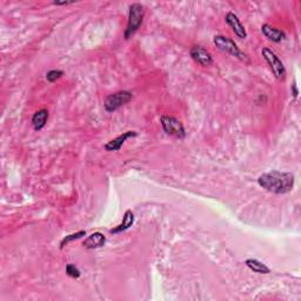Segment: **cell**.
Masks as SVG:
<instances>
[{"label": "cell", "instance_id": "obj_5", "mask_svg": "<svg viewBox=\"0 0 301 301\" xmlns=\"http://www.w3.org/2000/svg\"><path fill=\"white\" fill-rule=\"evenodd\" d=\"M133 98V94L130 91H119V92L110 94L106 99H105L104 107L107 112L112 113L114 111L119 110L124 105L130 103Z\"/></svg>", "mask_w": 301, "mask_h": 301}, {"label": "cell", "instance_id": "obj_4", "mask_svg": "<svg viewBox=\"0 0 301 301\" xmlns=\"http://www.w3.org/2000/svg\"><path fill=\"white\" fill-rule=\"evenodd\" d=\"M261 54L263 59H265L267 64H268L269 69L272 71L273 76L275 77V79L279 81H285L287 72H286L285 65H283L279 57L276 56L272 50H269L268 47H263L261 51Z\"/></svg>", "mask_w": 301, "mask_h": 301}, {"label": "cell", "instance_id": "obj_17", "mask_svg": "<svg viewBox=\"0 0 301 301\" xmlns=\"http://www.w3.org/2000/svg\"><path fill=\"white\" fill-rule=\"evenodd\" d=\"M66 274L73 279H78V278H80L81 272L76 265H73V263H69V265L66 266Z\"/></svg>", "mask_w": 301, "mask_h": 301}, {"label": "cell", "instance_id": "obj_18", "mask_svg": "<svg viewBox=\"0 0 301 301\" xmlns=\"http://www.w3.org/2000/svg\"><path fill=\"white\" fill-rule=\"evenodd\" d=\"M290 91H292V94H293V98L294 99H296L297 98V94H299V90H297V87H296V84L294 83L293 85H292V87H290Z\"/></svg>", "mask_w": 301, "mask_h": 301}, {"label": "cell", "instance_id": "obj_2", "mask_svg": "<svg viewBox=\"0 0 301 301\" xmlns=\"http://www.w3.org/2000/svg\"><path fill=\"white\" fill-rule=\"evenodd\" d=\"M144 17H145V9L143 5L138 4V3H134V4L130 5V9H128L127 26L124 33L125 39L126 40L130 39L131 37L140 29V26L143 25Z\"/></svg>", "mask_w": 301, "mask_h": 301}, {"label": "cell", "instance_id": "obj_1", "mask_svg": "<svg viewBox=\"0 0 301 301\" xmlns=\"http://www.w3.org/2000/svg\"><path fill=\"white\" fill-rule=\"evenodd\" d=\"M294 174L285 171H269L258 178V185L273 194H286L294 187Z\"/></svg>", "mask_w": 301, "mask_h": 301}, {"label": "cell", "instance_id": "obj_19", "mask_svg": "<svg viewBox=\"0 0 301 301\" xmlns=\"http://www.w3.org/2000/svg\"><path fill=\"white\" fill-rule=\"evenodd\" d=\"M70 4H73V2H54V3H53V5H57V6L70 5Z\"/></svg>", "mask_w": 301, "mask_h": 301}, {"label": "cell", "instance_id": "obj_10", "mask_svg": "<svg viewBox=\"0 0 301 301\" xmlns=\"http://www.w3.org/2000/svg\"><path fill=\"white\" fill-rule=\"evenodd\" d=\"M261 32L267 39L273 43H281L286 38V33L282 30L276 29V27L269 25V24H263L261 26Z\"/></svg>", "mask_w": 301, "mask_h": 301}, {"label": "cell", "instance_id": "obj_11", "mask_svg": "<svg viewBox=\"0 0 301 301\" xmlns=\"http://www.w3.org/2000/svg\"><path fill=\"white\" fill-rule=\"evenodd\" d=\"M106 243V236L100 232H94L84 240L83 246L87 249H97L104 247Z\"/></svg>", "mask_w": 301, "mask_h": 301}, {"label": "cell", "instance_id": "obj_16", "mask_svg": "<svg viewBox=\"0 0 301 301\" xmlns=\"http://www.w3.org/2000/svg\"><path fill=\"white\" fill-rule=\"evenodd\" d=\"M64 76V71L62 70H51L46 73V80L49 83H54L58 79H60Z\"/></svg>", "mask_w": 301, "mask_h": 301}, {"label": "cell", "instance_id": "obj_8", "mask_svg": "<svg viewBox=\"0 0 301 301\" xmlns=\"http://www.w3.org/2000/svg\"><path fill=\"white\" fill-rule=\"evenodd\" d=\"M189 54H191L192 59H193L195 63H198L199 65L207 67L211 66L213 64L212 54L202 46H193L189 50Z\"/></svg>", "mask_w": 301, "mask_h": 301}, {"label": "cell", "instance_id": "obj_6", "mask_svg": "<svg viewBox=\"0 0 301 301\" xmlns=\"http://www.w3.org/2000/svg\"><path fill=\"white\" fill-rule=\"evenodd\" d=\"M160 124L162 130L168 135L178 138V139H184L186 137V131L184 125L177 118L171 116H162L160 118Z\"/></svg>", "mask_w": 301, "mask_h": 301}, {"label": "cell", "instance_id": "obj_9", "mask_svg": "<svg viewBox=\"0 0 301 301\" xmlns=\"http://www.w3.org/2000/svg\"><path fill=\"white\" fill-rule=\"evenodd\" d=\"M138 133L135 131H126L124 132L123 134H120L119 137L114 138L111 141H108V143L105 145V150L107 152H116L119 151L121 147L124 146V144L126 143V140L130 139V138H134L137 137Z\"/></svg>", "mask_w": 301, "mask_h": 301}, {"label": "cell", "instance_id": "obj_13", "mask_svg": "<svg viewBox=\"0 0 301 301\" xmlns=\"http://www.w3.org/2000/svg\"><path fill=\"white\" fill-rule=\"evenodd\" d=\"M47 120H49V111L46 108L37 111L32 117V126L37 132L42 131L46 126Z\"/></svg>", "mask_w": 301, "mask_h": 301}, {"label": "cell", "instance_id": "obj_12", "mask_svg": "<svg viewBox=\"0 0 301 301\" xmlns=\"http://www.w3.org/2000/svg\"><path fill=\"white\" fill-rule=\"evenodd\" d=\"M134 224V214L133 212L131 211V209H127L126 212H125V214L123 216V221L120 222L119 225L116 226V227L111 229V233L112 234H118V233H123L125 231H127L128 228H131L132 226Z\"/></svg>", "mask_w": 301, "mask_h": 301}, {"label": "cell", "instance_id": "obj_3", "mask_svg": "<svg viewBox=\"0 0 301 301\" xmlns=\"http://www.w3.org/2000/svg\"><path fill=\"white\" fill-rule=\"evenodd\" d=\"M213 43L218 47L221 52L227 53L229 56L234 57V58L241 60V62H247L248 58L245 53L240 50V47L236 45L234 40L227 38L225 36H215L213 38Z\"/></svg>", "mask_w": 301, "mask_h": 301}, {"label": "cell", "instance_id": "obj_7", "mask_svg": "<svg viewBox=\"0 0 301 301\" xmlns=\"http://www.w3.org/2000/svg\"><path fill=\"white\" fill-rule=\"evenodd\" d=\"M226 24L231 27L232 31L234 35L238 37L239 39H246L247 38V31H246L245 26L242 25V23L240 22L239 17L233 12H227L225 16Z\"/></svg>", "mask_w": 301, "mask_h": 301}, {"label": "cell", "instance_id": "obj_14", "mask_svg": "<svg viewBox=\"0 0 301 301\" xmlns=\"http://www.w3.org/2000/svg\"><path fill=\"white\" fill-rule=\"evenodd\" d=\"M245 265L247 266L252 272L258 273V274H269L270 273L269 267L258 259H253V258L246 259Z\"/></svg>", "mask_w": 301, "mask_h": 301}, {"label": "cell", "instance_id": "obj_15", "mask_svg": "<svg viewBox=\"0 0 301 301\" xmlns=\"http://www.w3.org/2000/svg\"><path fill=\"white\" fill-rule=\"evenodd\" d=\"M86 235V232L85 231H79V232H76V233H72V234H69L66 235L65 238H64L62 241H60V248H64L65 246L69 245L70 242L74 241V240H78L80 238H83V236Z\"/></svg>", "mask_w": 301, "mask_h": 301}]
</instances>
